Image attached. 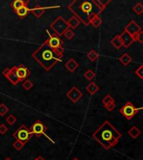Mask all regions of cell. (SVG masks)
<instances>
[{
	"label": "cell",
	"instance_id": "74e56055",
	"mask_svg": "<svg viewBox=\"0 0 143 160\" xmlns=\"http://www.w3.org/2000/svg\"><path fill=\"white\" fill-rule=\"evenodd\" d=\"M54 51H55V52H56V53L59 55V56H61V57L64 56V53H65V49H64V47H63V46L58 47L57 49H55Z\"/></svg>",
	"mask_w": 143,
	"mask_h": 160
},
{
	"label": "cell",
	"instance_id": "484cf974",
	"mask_svg": "<svg viewBox=\"0 0 143 160\" xmlns=\"http://www.w3.org/2000/svg\"><path fill=\"white\" fill-rule=\"evenodd\" d=\"M133 11L135 12V14H136L137 15H141L143 13V5L141 3H137L136 5L133 7Z\"/></svg>",
	"mask_w": 143,
	"mask_h": 160
},
{
	"label": "cell",
	"instance_id": "ba28073f",
	"mask_svg": "<svg viewBox=\"0 0 143 160\" xmlns=\"http://www.w3.org/2000/svg\"><path fill=\"white\" fill-rule=\"evenodd\" d=\"M2 74L9 80V82H11L12 84L14 85V86L19 84L20 82L19 78H18L16 71H15V65L12 66L10 68H6V69H4L3 70Z\"/></svg>",
	"mask_w": 143,
	"mask_h": 160
},
{
	"label": "cell",
	"instance_id": "1f68e13d",
	"mask_svg": "<svg viewBox=\"0 0 143 160\" xmlns=\"http://www.w3.org/2000/svg\"><path fill=\"white\" fill-rule=\"evenodd\" d=\"M16 121H17V118H15L13 114H10V115H9L6 118V122L9 125H10V126L14 125L16 122Z\"/></svg>",
	"mask_w": 143,
	"mask_h": 160
},
{
	"label": "cell",
	"instance_id": "277c9868",
	"mask_svg": "<svg viewBox=\"0 0 143 160\" xmlns=\"http://www.w3.org/2000/svg\"><path fill=\"white\" fill-rule=\"evenodd\" d=\"M50 29L57 35L61 36L64 34L65 30L69 29V26H68L67 21L62 16H59L51 23Z\"/></svg>",
	"mask_w": 143,
	"mask_h": 160
},
{
	"label": "cell",
	"instance_id": "8992f818",
	"mask_svg": "<svg viewBox=\"0 0 143 160\" xmlns=\"http://www.w3.org/2000/svg\"><path fill=\"white\" fill-rule=\"evenodd\" d=\"M141 110V107H140V108H136L134 107V105L129 101V102H126L123 107H121V109H120V113L127 120H131Z\"/></svg>",
	"mask_w": 143,
	"mask_h": 160
},
{
	"label": "cell",
	"instance_id": "4316f807",
	"mask_svg": "<svg viewBox=\"0 0 143 160\" xmlns=\"http://www.w3.org/2000/svg\"><path fill=\"white\" fill-rule=\"evenodd\" d=\"M12 146H13V148H14L15 150L20 151V150H21V149L24 147V143H22V142L20 140H16V141H14V143H13Z\"/></svg>",
	"mask_w": 143,
	"mask_h": 160
},
{
	"label": "cell",
	"instance_id": "f1b7e54d",
	"mask_svg": "<svg viewBox=\"0 0 143 160\" xmlns=\"http://www.w3.org/2000/svg\"><path fill=\"white\" fill-rule=\"evenodd\" d=\"M9 108L6 106L4 103L0 104V117L5 116L7 113H9Z\"/></svg>",
	"mask_w": 143,
	"mask_h": 160
},
{
	"label": "cell",
	"instance_id": "5b68a950",
	"mask_svg": "<svg viewBox=\"0 0 143 160\" xmlns=\"http://www.w3.org/2000/svg\"><path fill=\"white\" fill-rule=\"evenodd\" d=\"M32 136H33V135H32L31 132L29 131V129H28V127H27L24 124L21 125V126L13 133V137H14L16 140L21 141V142L24 143V144L29 142V140H30L31 138H32Z\"/></svg>",
	"mask_w": 143,
	"mask_h": 160
},
{
	"label": "cell",
	"instance_id": "836d02e7",
	"mask_svg": "<svg viewBox=\"0 0 143 160\" xmlns=\"http://www.w3.org/2000/svg\"><path fill=\"white\" fill-rule=\"evenodd\" d=\"M113 101H114V98H113L112 96L110 95V94L106 95L104 98L102 99V103L104 104V106H106L107 104L110 103V102H113Z\"/></svg>",
	"mask_w": 143,
	"mask_h": 160
},
{
	"label": "cell",
	"instance_id": "e575fe53",
	"mask_svg": "<svg viewBox=\"0 0 143 160\" xmlns=\"http://www.w3.org/2000/svg\"><path fill=\"white\" fill-rule=\"evenodd\" d=\"M135 74L136 75V76L141 79V80H142L143 79V65H141L139 67L136 69V70H135Z\"/></svg>",
	"mask_w": 143,
	"mask_h": 160
},
{
	"label": "cell",
	"instance_id": "ac0fdd59",
	"mask_svg": "<svg viewBox=\"0 0 143 160\" xmlns=\"http://www.w3.org/2000/svg\"><path fill=\"white\" fill-rule=\"evenodd\" d=\"M67 24H68V26H69V29H75L80 25V21L79 20L78 18L76 17V16H72V17L70 18V20L67 21Z\"/></svg>",
	"mask_w": 143,
	"mask_h": 160
},
{
	"label": "cell",
	"instance_id": "60d3db41",
	"mask_svg": "<svg viewBox=\"0 0 143 160\" xmlns=\"http://www.w3.org/2000/svg\"><path fill=\"white\" fill-rule=\"evenodd\" d=\"M72 160H80V159H79V158H74Z\"/></svg>",
	"mask_w": 143,
	"mask_h": 160
},
{
	"label": "cell",
	"instance_id": "cb8c5ba5",
	"mask_svg": "<svg viewBox=\"0 0 143 160\" xmlns=\"http://www.w3.org/2000/svg\"><path fill=\"white\" fill-rule=\"evenodd\" d=\"M101 23H102V20H101L100 15H98V16H95V17H94L92 20H90V24H91L94 28L97 29L101 26Z\"/></svg>",
	"mask_w": 143,
	"mask_h": 160
},
{
	"label": "cell",
	"instance_id": "8fae6325",
	"mask_svg": "<svg viewBox=\"0 0 143 160\" xmlns=\"http://www.w3.org/2000/svg\"><path fill=\"white\" fill-rule=\"evenodd\" d=\"M66 96L73 103H76L83 96V94L77 87H73L70 91H68L67 93H66Z\"/></svg>",
	"mask_w": 143,
	"mask_h": 160
},
{
	"label": "cell",
	"instance_id": "b9f144b4",
	"mask_svg": "<svg viewBox=\"0 0 143 160\" xmlns=\"http://www.w3.org/2000/svg\"><path fill=\"white\" fill-rule=\"evenodd\" d=\"M35 1H37V0H35Z\"/></svg>",
	"mask_w": 143,
	"mask_h": 160
},
{
	"label": "cell",
	"instance_id": "83f0119b",
	"mask_svg": "<svg viewBox=\"0 0 143 160\" xmlns=\"http://www.w3.org/2000/svg\"><path fill=\"white\" fill-rule=\"evenodd\" d=\"M84 78L88 80V81H91L93 78H95V73L92 70H87L84 74Z\"/></svg>",
	"mask_w": 143,
	"mask_h": 160
},
{
	"label": "cell",
	"instance_id": "2e32d148",
	"mask_svg": "<svg viewBox=\"0 0 143 160\" xmlns=\"http://www.w3.org/2000/svg\"><path fill=\"white\" fill-rule=\"evenodd\" d=\"M28 3H29L28 0H14L11 3V7L14 11H16L18 9H20L23 6L28 5Z\"/></svg>",
	"mask_w": 143,
	"mask_h": 160
},
{
	"label": "cell",
	"instance_id": "30bf717a",
	"mask_svg": "<svg viewBox=\"0 0 143 160\" xmlns=\"http://www.w3.org/2000/svg\"><path fill=\"white\" fill-rule=\"evenodd\" d=\"M49 39H46L48 45H50V47L52 48L53 50H55L58 47L63 46V40L61 39L60 36L57 35L56 34H49Z\"/></svg>",
	"mask_w": 143,
	"mask_h": 160
},
{
	"label": "cell",
	"instance_id": "4dcf8cb0",
	"mask_svg": "<svg viewBox=\"0 0 143 160\" xmlns=\"http://www.w3.org/2000/svg\"><path fill=\"white\" fill-rule=\"evenodd\" d=\"M64 35H65L66 39L70 40V39H72L75 37V33H74V31L71 29H68L65 30V33H64Z\"/></svg>",
	"mask_w": 143,
	"mask_h": 160
},
{
	"label": "cell",
	"instance_id": "5bb4252c",
	"mask_svg": "<svg viewBox=\"0 0 143 160\" xmlns=\"http://www.w3.org/2000/svg\"><path fill=\"white\" fill-rule=\"evenodd\" d=\"M119 35L121 37L123 47L129 48L130 46L135 42L134 39H133V36L131 35L130 34H128L126 31H123V32H122L121 34H119Z\"/></svg>",
	"mask_w": 143,
	"mask_h": 160
},
{
	"label": "cell",
	"instance_id": "f546056e",
	"mask_svg": "<svg viewBox=\"0 0 143 160\" xmlns=\"http://www.w3.org/2000/svg\"><path fill=\"white\" fill-rule=\"evenodd\" d=\"M95 1H96V3L100 5V7H101V9L104 10V9L106 8V6L108 5L112 0H95Z\"/></svg>",
	"mask_w": 143,
	"mask_h": 160
},
{
	"label": "cell",
	"instance_id": "e0dca14e",
	"mask_svg": "<svg viewBox=\"0 0 143 160\" xmlns=\"http://www.w3.org/2000/svg\"><path fill=\"white\" fill-rule=\"evenodd\" d=\"M16 14L21 19H24V18L28 15L29 13H30V9L28 8V6H23L20 9H18L16 11H15Z\"/></svg>",
	"mask_w": 143,
	"mask_h": 160
},
{
	"label": "cell",
	"instance_id": "d6986e66",
	"mask_svg": "<svg viewBox=\"0 0 143 160\" xmlns=\"http://www.w3.org/2000/svg\"><path fill=\"white\" fill-rule=\"evenodd\" d=\"M100 90V87H98V85L95 83L94 82H90V84L86 87V91L90 95H94L95 93L99 91Z\"/></svg>",
	"mask_w": 143,
	"mask_h": 160
},
{
	"label": "cell",
	"instance_id": "ab89813d",
	"mask_svg": "<svg viewBox=\"0 0 143 160\" xmlns=\"http://www.w3.org/2000/svg\"><path fill=\"white\" fill-rule=\"evenodd\" d=\"M4 160H12V158H9V157H8V158H6Z\"/></svg>",
	"mask_w": 143,
	"mask_h": 160
},
{
	"label": "cell",
	"instance_id": "8d00e7d4",
	"mask_svg": "<svg viewBox=\"0 0 143 160\" xmlns=\"http://www.w3.org/2000/svg\"><path fill=\"white\" fill-rule=\"evenodd\" d=\"M105 107H106V109L107 111H109V112H112L113 110L115 108V101H113V102H110V103L107 104V105L105 106Z\"/></svg>",
	"mask_w": 143,
	"mask_h": 160
},
{
	"label": "cell",
	"instance_id": "9a60e30c",
	"mask_svg": "<svg viewBox=\"0 0 143 160\" xmlns=\"http://www.w3.org/2000/svg\"><path fill=\"white\" fill-rule=\"evenodd\" d=\"M65 68L67 69V70H69L70 72H75L77 68L79 67L78 62L76 61V60L74 58H70V60H68V61L65 63Z\"/></svg>",
	"mask_w": 143,
	"mask_h": 160
},
{
	"label": "cell",
	"instance_id": "3957f363",
	"mask_svg": "<svg viewBox=\"0 0 143 160\" xmlns=\"http://www.w3.org/2000/svg\"><path fill=\"white\" fill-rule=\"evenodd\" d=\"M32 57L46 71H50L54 65L61 61L62 59V57L59 56L54 50L50 47L46 40L33 52Z\"/></svg>",
	"mask_w": 143,
	"mask_h": 160
},
{
	"label": "cell",
	"instance_id": "4fadbf2b",
	"mask_svg": "<svg viewBox=\"0 0 143 160\" xmlns=\"http://www.w3.org/2000/svg\"><path fill=\"white\" fill-rule=\"evenodd\" d=\"M141 30V26L139 25L136 21H134V20L131 21V22L125 27V29H124V31L127 32L128 34H130L131 35H132V36L135 35L136 34H137L138 32H140Z\"/></svg>",
	"mask_w": 143,
	"mask_h": 160
},
{
	"label": "cell",
	"instance_id": "d6a6232c",
	"mask_svg": "<svg viewBox=\"0 0 143 160\" xmlns=\"http://www.w3.org/2000/svg\"><path fill=\"white\" fill-rule=\"evenodd\" d=\"M133 39H134V41L143 43V31L141 30L140 32H138L137 34L133 35Z\"/></svg>",
	"mask_w": 143,
	"mask_h": 160
},
{
	"label": "cell",
	"instance_id": "44dd1931",
	"mask_svg": "<svg viewBox=\"0 0 143 160\" xmlns=\"http://www.w3.org/2000/svg\"><path fill=\"white\" fill-rule=\"evenodd\" d=\"M110 44H111L116 50H120L121 48L123 47L122 41H121V37H120V35H116V36L114 37V38L110 40Z\"/></svg>",
	"mask_w": 143,
	"mask_h": 160
},
{
	"label": "cell",
	"instance_id": "ffe728a7",
	"mask_svg": "<svg viewBox=\"0 0 143 160\" xmlns=\"http://www.w3.org/2000/svg\"><path fill=\"white\" fill-rule=\"evenodd\" d=\"M132 58L130 56V55L128 53H124L122 56L119 57V61L121 62V64L125 66L128 65L132 62Z\"/></svg>",
	"mask_w": 143,
	"mask_h": 160
},
{
	"label": "cell",
	"instance_id": "d4e9b609",
	"mask_svg": "<svg viewBox=\"0 0 143 160\" xmlns=\"http://www.w3.org/2000/svg\"><path fill=\"white\" fill-rule=\"evenodd\" d=\"M22 87L26 91H29L31 90L33 87H34V83L31 82L30 80H28V79H26L24 80L22 83Z\"/></svg>",
	"mask_w": 143,
	"mask_h": 160
},
{
	"label": "cell",
	"instance_id": "7bdbcfd3",
	"mask_svg": "<svg viewBox=\"0 0 143 160\" xmlns=\"http://www.w3.org/2000/svg\"><path fill=\"white\" fill-rule=\"evenodd\" d=\"M34 160H36V159H34Z\"/></svg>",
	"mask_w": 143,
	"mask_h": 160
},
{
	"label": "cell",
	"instance_id": "52a82bcc",
	"mask_svg": "<svg viewBox=\"0 0 143 160\" xmlns=\"http://www.w3.org/2000/svg\"><path fill=\"white\" fill-rule=\"evenodd\" d=\"M31 132L33 136H35L37 138H39L43 135L45 134V132L47 130V127L45 126L44 122L40 121V120H37L32 124V126L28 128Z\"/></svg>",
	"mask_w": 143,
	"mask_h": 160
},
{
	"label": "cell",
	"instance_id": "9c48e42d",
	"mask_svg": "<svg viewBox=\"0 0 143 160\" xmlns=\"http://www.w3.org/2000/svg\"><path fill=\"white\" fill-rule=\"evenodd\" d=\"M15 71H16V74H17V76L19 80H20V82L24 81L30 76V70H28L27 66L23 65V64H20L17 66L15 65Z\"/></svg>",
	"mask_w": 143,
	"mask_h": 160
},
{
	"label": "cell",
	"instance_id": "7a4b0ae2",
	"mask_svg": "<svg viewBox=\"0 0 143 160\" xmlns=\"http://www.w3.org/2000/svg\"><path fill=\"white\" fill-rule=\"evenodd\" d=\"M93 138L106 150L112 149L121 138V133L110 122H105L98 129L93 132Z\"/></svg>",
	"mask_w": 143,
	"mask_h": 160
},
{
	"label": "cell",
	"instance_id": "d590c367",
	"mask_svg": "<svg viewBox=\"0 0 143 160\" xmlns=\"http://www.w3.org/2000/svg\"><path fill=\"white\" fill-rule=\"evenodd\" d=\"M8 131H9V128H8V127L6 126L5 124H0V134L4 135Z\"/></svg>",
	"mask_w": 143,
	"mask_h": 160
},
{
	"label": "cell",
	"instance_id": "f35d334b",
	"mask_svg": "<svg viewBox=\"0 0 143 160\" xmlns=\"http://www.w3.org/2000/svg\"><path fill=\"white\" fill-rule=\"evenodd\" d=\"M36 160H45V159L43 157H41V156H39V157L36 158Z\"/></svg>",
	"mask_w": 143,
	"mask_h": 160
},
{
	"label": "cell",
	"instance_id": "7c38bea8",
	"mask_svg": "<svg viewBox=\"0 0 143 160\" xmlns=\"http://www.w3.org/2000/svg\"><path fill=\"white\" fill-rule=\"evenodd\" d=\"M60 6H52V7H42V6H36L33 9H30V13L33 14L34 17L40 18L43 14H45V10L47 9H59Z\"/></svg>",
	"mask_w": 143,
	"mask_h": 160
},
{
	"label": "cell",
	"instance_id": "7402d4cb",
	"mask_svg": "<svg viewBox=\"0 0 143 160\" xmlns=\"http://www.w3.org/2000/svg\"><path fill=\"white\" fill-rule=\"evenodd\" d=\"M128 134H129L131 138H132L133 139H136L141 135V130L138 128L137 127H132V128L128 131Z\"/></svg>",
	"mask_w": 143,
	"mask_h": 160
},
{
	"label": "cell",
	"instance_id": "6da1fadb",
	"mask_svg": "<svg viewBox=\"0 0 143 160\" xmlns=\"http://www.w3.org/2000/svg\"><path fill=\"white\" fill-rule=\"evenodd\" d=\"M68 9L84 25H90V20L103 12L95 0H74Z\"/></svg>",
	"mask_w": 143,
	"mask_h": 160
},
{
	"label": "cell",
	"instance_id": "603a6c76",
	"mask_svg": "<svg viewBox=\"0 0 143 160\" xmlns=\"http://www.w3.org/2000/svg\"><path fill=\"white\" fill-rule=\"evenodd\" d=\"M87 58L90 60V61H95L96 60H98L99 54L95 51V50H91L88 53L86 54Z\"/></svg>",
	"mask_w": 143,
	"mask_h": 160
}]
</instances>
